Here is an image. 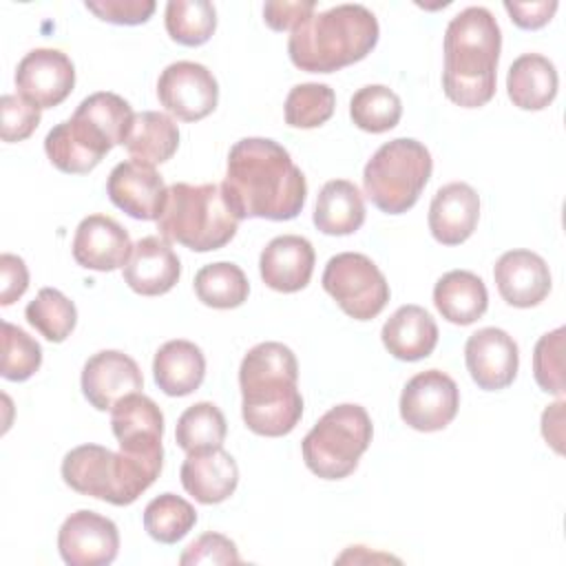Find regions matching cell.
<instances>
[{
  "mask_svg": "<svg viewBox=\"0 0 566 566\" xmlns=\"http://www.w3.org/2000/svg\"><path fill=\"white\" fill-rule=\"evenodd\" d=\"M221 192L239 221H287L303 210L307 181L281 144L243 137L230 148Z\"/></svg>",
  "mask_w": 566,
  "mask_h": 566,
  "instance_id": "1",
  "label": "cell"
},
{
  "mask_svg": "<svg viewBox=\"0 0 566 566\" xmlns=\"http://www.w3.org/2000/svg\"><path fill=\"white\" fill-rule=\"evenodd\" d=\"M296 380V356L283 343L265 340L243 356L239 367L241 416L252 433L281 438L298 424L303 398Z\"/></svg>",
  "mask_w": 566,
  "mask_h": 566,
  "instance_id": "2",
  "label": "cell"
},
{
  "mask_svg": "<svg viewBox=\"0 0 566 566\" xmlns=\"http://www.w3.org/2000/svg\"><path fill=\"white\" fill-rule=\"evenodd\" d=\"M502 31L484 7H467L444 31V95L464 108H480L495 95Z\"/></svg>",
  "mask_w": 566,
  "mask_h": 566,
  "instance_id": "3",
  "label": "cell"
},
{
  "mask_svg": "<svg viewBox=\"0 0 566 566\" xmlns=\"http://www.w3.org/2000/svg\"><path fill=\"white\" fill-rule=\"evenodd\" d=\"M378 20L363 4H336L292 29L287 53L296 69L334 73L360 62L378 42Z\"/></svg>",
  "mask_w": 566,
  "mask_h": 566,
  "instance_id": "4",
  "label": "cell"
},
{
  "mask_svg": "<svg viewBox=\"0 0 566 566\" xmlns=\"http://www.w3.org/2000/svg\"><path fill=\"white\" fill-rule=\"evenodd\" d=\"M164 458L119 453L102 444H80L62 460V480L82 495L115 506L133 504L161 473Z\"/></svg>",
  "mask_w": 566,
  "mask_h": 566,
  "instance_id": "5",
  "label": "cell"
},
{
  "mask_svg": "<svg viewBox=\"0 0 566 566\" xmlns=\"http://www.w3.org/2000/svg\"><path fill=\"white\" fill-rule=\"evenodd\" d=\"M239 219L223 199L217 184L168 186L161 217L157 219L159 237L181 243L195 252L219 250L237 234Z\"/></svg>",
  "mask_w": 566,
  "mask_h": 566,
  "instance_id": "6",
  "label": "cell"
},
{
  "mask_svg": "<svg viewBox=\"0 0 566 566\" xmlns=\"http://www.w3.org/2000/svg\"><path fill=\"white\" fill-rule=\"evenodd\" d=\"M433 170L431 153L411 137L382 144L363 170L367 199L387 214H402L416 206Z\"/></svg>",
  "mask_w": 566,
  "mask_h": 566,
  "instance_id": "7",
  "label": "cell"
},
{
  "mask_svg": "<svg viewBox=\"0 0 566 566\" xmlns=\"http://www.w3.org/2000/svg\"><path fill=\"white\" fill-rule=\"evenodd\" d=\"M371 418L365 407L343 402L325 411L301 442L307 469L323 480H343L371 442Z\"/></svg>",
  "mask_w": 566,
  "mask_h": 566,
  "instance_id": "8",
  "label": "cell"
},
{
  "mask_svg": "<svg viewBox=\"0 0 566 566\" xmlns=\"http://www.w3.org/2000/svg\"><path fill=\"white\" fill-rule=\"evenodd\" d=\"M323 290L356 321L376 318L389 301V283L380 268L360 252H340L323 270Z\"/></svg>",
  "mask_w": 566,
  "mask_h": 566,
  "instance_id": "9",
  "label": "cell"
},
{
  "mask_svg": "<svg viewBox=\"0 0 566 566\" xmlns=\"http://www.w3.org/2000/svg\"><path fill=\"white\" fill-rule=\"evenodd\" d=\"M460 391L455 380L440 371L427 369L407 380L400 394V418L416 431H440L458 413Z\"/></svg>",
  "mask_w": 566,
  "mask_h": 566,
  "instance_id": "10",
  "label": "cell"
},
{
  "mask_svg": "<svg viewBox=\"0 0 566 566\" xmlns=\"http://www.w3.org/2000/svg\"><path fill=\"white\" fill-rule=\"evenodd\" d=\"M157 97L177 119L199 122L217 108L219 84L203 64L179 60L161 71Z\"/></svg>",
  "mask_w": 566,
  "mask_h": 566,
  "instance_id": "11",
  "label": "cell"
},
{
  "mask_svg": "<svg viewBox=\"0 0 566 566\" xmlns=\"http://www.w3.org/2000/svg\"><path fill=\"white\" fill-rule=\"evenodd\" d=\"M113 142L88 117L73 113L71 119L53 126L44 137L49 161L66 175H86L108 155Z\"/></svg>",
  "mask_w": 566,
  "mask_h": 566,
  "instance_id": "12",
  "label": "cell"
},
{
  "mask_svg": "<svg viewBox=\"0 0 566 566\" xmlns=\"http://www.w3.org/2000/svg\"><path fill=\"white\" fill-rule=\"evenodd\" d=\"M57 548L69 566H106L117 557L119 531L113 520L82 509L62 522Z\"/></svg>",
  "mask_w": 566,
  "mask_h": 566,
  "instance_id": "13",
  "label": "cell"
},
{
  "mask_svg": "<svg viewBox=\"0 0 566 566\" xmlns=\"http://www.w3.org/2000/svg\"><path fill=\"white\" fill-rule=\"evenodd\" d=\"M18 95L38 108L62 104L75 86V66L71 57L57 49H33L15 69Z\"/></svg>",
  "mask_w": 566,
  "mask_h": 566,
  "instance_id": "14",
  "label": "cell"
},
{
  "mask_svg": "<svg viewBox=\"0 0 566 566\" xmlns=\"http://www.w3.org/2000/svg\"><path fill=\"white\" fill-rule=\"evenodd\" d=\"M108 199L133 219L157 221L161 217L168 186L155 166L137 159L119 161L106 179Z\"/></svg>",
  "mask_w": 566,
  "mask_h": 566,
  "instance_id": "15",
  "label": "cell"
},
{
  "mask_svg": "<svg viewBox=\"0 0 566 566\" xmlns=\"http://www.w3.org/2000/svg\"><path fill=\"white\" fill-rule=\"evenodd\" d=\"M464 360L473 382L484 391L506 389L520 367V352L513 336L500 327H482L467 338Z\"/></svg>",
  "mask_w": 566,
  "mask_h": 566,
  "instance_id": "16",
  "label": "cell"
},
{
  "mask_svg": "<svg viewBox=\"0 0 566 566\" xmlns=\"http://www.w3.org/2000/svg\"><path fill=\"white\" fill-rule=\"evenodd\" d=\"M82 394L97 411H111L128 394L144 389L139 365L119 349L93 354L82 369Z\"/></svg>",
  "mask_w": 566,
  "mask_h": 566,
  "instance_id": "17",
  "label": "cell"
},
{
  "mask_svg": "<svg viewBox=\"0 0 566 566\" xmlns=\"http://www.w3.org/2000/svg\"><path fill=\"white\" fill-rule=\"evenodd\" d=\"M111 427L122 451L164 458V413L157 402L142 391L128 394L111 409Z\"/></svg>",
  "mask_w": 566,
  "mask_h": 566,
  "instance_id": "18",
  "label": "cell"
},
{
  "mask_svg": "<svg viewBox=\"0 0 566 566\" xmlns=\"http://www.w3.org/2000/svg\"><path fill=\"white\" fill-rule=\"evenodd\" d=\"M73 259L77 265L95 272L124 268L133 254L128 232L108 214H88L75 228Z\"/></svg>",
  "mask_w": 566,
  "mask_h": 566,
  "instance_id": "19",
  "label": "cell"
},
{
  "mask_svg": "<svg viewBox=\"0 0 566 566\" xmlns=\"http://www.w3.org/2000/svg\"><path fill=\"white\" fill-rule=\"evenodd\" d=\"M493 279L500 296L513 307H535L551 292V270L531 250L504 252L493 268Z\"/></svg>",
  "mask_w": 566,
  "mask_h": 566,
  "instance_id": "20",
  "label": "cell"
},
{
  "mask_svg": "<svg viewBox=\"0 0 566 566\" xmlns=\"http://www.w3.org/2000/svg\"><path fill=\"white\" fill-rule=\"evenodd\" d=\"M179 276V256L164 237L139 239L133 245L128 263L124 265V283L142 296H159L170 292Z\"/></svg>",
  "mask_w": 566,
  "mask_h": 566,
  "instance_id": "21",
  "label": "cell"
},
{
  "mask_svg": "<svg viewBox=\"0 0 566 566\" xmlns=\"http://www.w3.org/2000/svg\"><path fill=\"white\" fill-rule=\"evenodd\" d=\"M314 261V248L305 237L281 234L263 248L259 270L268 287L283 294H292L310 283Z\"/></svg>",
  "mask_w": 566,
  "mask_h": 566,
  "instance_id": "22",
  "label": "cell"
},
{
  "mask_svg": "<svg viewBox=\"0 0 566 566\" xmlns=\"http://www.w3.org/2000/svg\"><path fill=\"white\" fill-rule=\"evenodd\" d=\"M181 484L199 504H219L228 500L239 484V467L223 447L201 449L186 455Z\"/></svg>",
  "mask_w": 566,
  "mask_h": 566,
  "instance_id": "23",
  "label": "cell"
},
{
  "mask_svg": "<svg viewBox=\"0 0 566 566\" xmlns=\"http://www.w3.org/2000/svg\"><path fill=\"white\" fill-rule=\"evenodd\" d=\"M480 219V197L464 181H451L431 199L429 206V230L442 245L464 243Z\"/></svg>",
  "mask_w": 566,
  "mask_h": 566,
  "instance_id": "24",
  "label": "cell"
},
{
  "mask_svg": "<svg viewBox=\"0 0 566 566\" xmlns=\"http://www.w3.org/2000/svg\"><path fill=\"white\" fill-rule=\"evenodd\" d=\"M385 349L398 360L427 358L438 345V325L433 316L420 305L398 307L380 332Z\"/></svg>",
  "mask_w": 566,
  "mask_h": 566,
  "instance_id": "25",
  "label": "cell"
},
{
  "mask_svg": "<svg viewBox=\"0 0 566 566\" xmlns=\"http://www.w3.org/2000/svg\"><path fill=\"white\" fill-rule=\"evenodd\" d=\"M153 376L157 387L172 398H181L201 387L206 376L203 352L184 338L164 343L153 358Z\"/></svg>",
  "mask_w": 566,
  "mask_h": 566,
  "instance_id": "26",
  "label": "cell"
},
{
  "mask_svg": "<svg viewBox=\"0 0 566 566\" xmlns=\"http://www.w3.org/2000/svg\"><path fill=\"white\" fill-rule=\"evenodd\" d=\"M559 77L555 64L539 53H524L513 60L506 75L509 99L522 111H542L557 95Z\"/></svg>",
  "mask_w": 566,
  "mask_h": 566,
  "instance_id": "27",
  "label": "cell"
},
{
  "mask_svg": "<svg viewBox=\"0 0 566 566\" xmlns=\"http://www.w3.org/2000/svg\"><path fill=\"white\" fill-rule=\"evenodd\" d=\"M433 305L444 321L453 325H471L484 316L489 292L478 274L469 270H451L438 279L433 287Z\"/></svg>",
  "mask_w": 566,
  "mask_h": 566,
  "instance_id": "28",
  "label": "cell"
},
{
  "mask_svg": "<svg viewBox=\"0 0 566 566\" xmlns=\"http://www.w3.org/2000/svg\"><path fill=\"white\" fill-rule=\"evenodd\" d=\"M365 223V201L356 184L347 179L327 181L314 206V226L323 234H354Z\"/></svg>",
  "mask_w": 566,
  "mask_h": 566,
  "instance_id": "29",
  "label": "cell"
},
{
  "mask_svg": "<svg viewBox=\"0 0 566 566\" xmlns=\"http://www.w3.org/2000/svg\"><path fill=\"white\" fill-rule=\"evenodd\" d=\"M124 146L133 159L157 166L177 153L179 128L166 113L142 111L135 113Z\"/></svg>",
  "mask_w": 566,
  "mask_h": 566,
  "instance_id": "30",
  "label": "cell"
},
{
  "mask_svg": "<svg viewBox=\"0 0 566 566\" xmlns=\"http://www.w3.org/2000/svg\"><path fill=\"white\" fill-rule=\"evenodd\" d=\"M197 298L214 310H232L243 305L250 294V283L237 263H208L195 274Z\"/></svg>",
  "mask_w": 566,
  "mask_h": 566,
  "instance_id": "31",
  "label": "cell"
},
{
  "mask_svg": "<svg viewBox=\"0 0 566 566\" xmlns=\"http://www.w3.org/2000/svg\"><path fill=\"white\" fill-rule=\"evenodd\" d=\"M402 115L400 97L385 84H367L349 99L352 122L367 133L391 130Z\"/></svg>",
  "mask_w": 566,
  "mask_h": 566,
  "instance_id": "32",
  "label": "cell"
},
{
  "mask_svg": "<svg viewBox=\"0 0 566 566\" xmlns=\"http://www.w3.org/2000/svg\"><path fill=\"white\" fill-rule=\"evenodd\" d=\"M164 20L168 35L177 44L201 46L217 29V9L208 0H170Z\"/></svg>",
  "mask_w": 566,
  "mask_h": 566,
  "instance_id": "33",
  "label": "cell"
},
{
  "mask_svg": "<svg viewBox=\"0 0 566 566\" xmlns=\"http://www.w3.org/2000/svg\"><path fill=\"white\" fill-rule=\"evenodd\" d=\"M228 433L226 418L221 409L208 400L190 405L177 420L175 427V440L186 451H201L221 447Z\"/></svg>",
  "mask_w": 566,
  "mask_h": 566,
  "instance_id": "34",
  "label": "cell"
},
{
  "mask_svg": "<svg viewBox=\"0 0 566 566\" xmlns=\"http://www.w3.org/2000/svg\"><path fill=\"white\" fill-rule=\"evenodd\" d=\"M195 524V506L175 493H161L153 497L144 509V528L155 542L161 544L179 542Z\"/></svg>",
  "mask_w": 566,
  "mask_h": 566,
  "instance_id": "35",
  "label": "cell"
},
{
  "mask_svg": "<svg viewBox=\"0 0 566 566\" xmlns=\"http://www.w3.org/2000/svg\"><path fill=\"white\" fill-rule=\"evenodd\" d=\"M24 316L29 325L51 343L66 340L77 323V310L73 301L55 287H42L38 296L27 305Z\"/></svg>",
  "mask_w": 566,
  "mask_h": 566,
  "instance_id": "36",
  "label": "cell"
},
{
  "mask_svg": "<svg viewBox=\"0 0 566 566\" xmlns=\"http://www.w3.org/2000/svg\"><path fill=\"white\" fill-rule=\"evenodd\" d=\"M336 108V95L327 84H296L285 97V124L292 128H316L325 124Z\"/></svg>",
  "mask_w": 566,
  "mask_h": 566,
  "instance_id": "37",
  "label": "cell"
},
{
  "mask_svg": "<svg viewBox=\"0 0 566 566\" xmlns=\"http://www.w3.org/2000/svg\"><path fill=\"white\" fill-rule=\"evenodd\" d=\"M75 113L97 124L106 133V137L113 142V146H119V144L124 146L135 117L130 104L117 93H108V91H99L84 97L77 104Z\"/></svg>",
  "mask_w": 566,
  "mask_h": 566,
  "instance_id": "38",
  "label": "cell"
},
{
  "mask_svg": "<svg viewBox=\"0 0 566 566\" xmlns=\"http://www.w3.org/2000/svg\"><path fill=\"white\" fill-rule=\"evenodd\" d=\"M42 365V347L24 329L2 323V378L22 382L31 378Z\"/></svg>",
  "mask_w": 566,
  "mask_h": 566,
  "instance_id": "39",
  "label": "cell"
},
{
  "mask_svg": "<svg viewBox=\"0 0 566 566\" xmlns=\"http://www.w3.org/2000/svg\"><path fill=\"white\" fill-rule=\"evenodd\" d=\"M564 327H557L535 343L533 376L535 382L553 396L564 394Z\"/></svg>",
  "mask_w": 566,
  "mask_h": 566,
  "instance_id": "40",
  "label": "cell"
},
{
  "mask_svg": "<svg viewBox=\"0 0 566 566\" xmlns=\"http://www.w3.org/2000/svg\"><path fill=\"white\" fill-rule=\"evenodd\" d=\"M42 108H38L35 104H31L29 99H24L22 95H2L0 99V135L2 142L13 144V142H22L27 137L33 135V130L40 126L42 119Z\"/></svg>",
  "mask_w": 566,
  "mask_h": 566,
  "instance_id": "41",
  "label": "cell"
},
{
  "mask_svg": "<svg viewBox=\"0 0 566 566\" xmlns=\"http://www.w3.org/2000/svg\"><path fill=\"white\" fill-rule=\"evenodd\" d=\"M239 551L232 539L221 533H203L190 542L179 555L181 566L195 564H239Z\"/></svg>",
  "mask_w": 566,
  "mask_h": 566,
  "instance_id": "42",
  "label": "cell"
},
{
  "mask_svg": "<svg viewBox=\"0 0 566 566\" xmlns=\"http://www.w3.org/2000/svg\"><path fill=\"white\" fill-rule=\"evenodd\" d=\"M84 7L111 24H144L153 11V0H86Z\"/></svg>",
  "mask_w": 566,
  "mask_h": 566,
  "instance_id": "43",
  "label": "cell"
},
{
  "mask_svg": "<svg viewBox=\"0 0 566 566\" xmlns=\"http://www.w3.org/2000/svg\"><path fill=\"white\" fill-rule=\"evenodd\" d=\"M316 9L314 0H276L263 4V20L274 31H287L310 18Z\"/></svg>",
  "mask_w": 566,
  "mask_h": 566,
  "instance_id": "44",
  "label": "cell"
},
{
  "mask_svg": "<svg viewBox=\"0 0 566 566\" xmlns=\"http://www.w3.org/2000/svg\"><path fill=\"white\" fill-rule=\"evenodd\" d=\"M29 287V270L18 254L4 252L0 256V303H15Z\"/></svg>",
  "mask_w": 566,
  "mask_h": 566,
  "instance_id": "45",
  "label": "cell"
},
{
  "mask_svg": "<svg viewBox=\"0 0 566 566\" xmlns=\"http://www.w3.org/2000/svg\"><path fill=\"white\" fill-rule=\"evenodd\" d=\"M504 9L509 11L511 20L520 29H542L551 22V18L557 11L555 0H542V2H504Z\"/></svg>",
  "mask_w": 566,
  "mask_h": 566,
  "instance_id": "46",
  "label": "cell"
},
{
  "mask_svg": "<svg viewBox=\"0 0 566 566\" xmlns=\"http://www.w3.org/2000/svg\"><path fill=\"white\" fill-rule=\"evenodd\" d=\"M562 422H564V400H557L555 405H551V407L542 413V433H544V440H546L557 453H562V442H564Z\"/></svg>",
  "mask_w": 566,
  "mask_h": 566,
  "instance_id": "47",
  "label": "cell"
}]
</instances>
